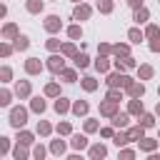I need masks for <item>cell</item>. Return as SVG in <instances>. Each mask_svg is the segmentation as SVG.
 <instances>
[{
  "label": "cell",
  "instance_id": "cell-44",
  "mask_svg": "<svg viewBox=\"0 0 160 160\" xmlns=\"http://www.w3.org/2000/svg\"><path fill=\"white\" fill-rule=\"evenodd\" d=\"M45 92H48V95H58V92H60V88H58L55 82H50V85L45 88Z\"/></svg>",
  "mask_w": 160,
  "mask_h": 160
},
{
  "label": "cell",
  "instance_id": "cell-48",
  "mask_svg": "<svg viewBox=\"0 0 160 160\" xmlns=\"http://www.w3.org/2000/svg\"><path fill=\"white\" fill-rule=\"evenodd\" d=\"M0 75H2V80H10V75H12V72H10V68H2V72H0Z\"/></svg>",
  "mask_w": 160,
  "mask_h": 160
},
{
  "label": "cell",
  "instance_id": "cell-25",
  "mask_svg": "<svg viewBox=\"0 0 160 160\" xmlns=\"http://www.w3.org/2000/svg\"><path fill=\"white\" fill-rule=\"evenodd\" d=\"M95 68H98L100 72H105V70L110 68V62H108V58H98V60H95Z\"/></svg>",
  "mask_w": 160,
  "mask_h": 160
},
{
  "label": "cell",
  "instance_id": "cell-18",
  "mask_svg": "<svg viewBox=\"0 0 160 160\" xmlns=\"http://www.w3.org/2000/svg\"><path fill=\"white\" fill-rule=\"evenodd\" d=\"M15 160H28V150H25V145L22 142H18V148H15Z\"/></svg>",
  "mask_w": 160,
  "mask_h": 160
},
{
  "label": "cell",
  "instance_id": "cell-24",
  "mask_svg": "<svg viewBox=\"0 0 160 160\" xmlns=\"http://www.w3.org/2000/svg\"><path fill=\"white\" fill-rule=\"evenodd\" d=\"M68 35H70L72 40H80V35H82V30H80V25H72V28H68Z\"/></svg>",
  "mask_w": 160,
  "mask_h": 160
},
{
  "label": "cell",
  "instance_id": "cell-34",
  "mask_svg": "<svg viewBox=\"0 0 160 160\" xmlns=\"http://www.w3.org/2000/svg\"><path fill=\"white\" fill-rule=\"evenodd\" d=\"M140 78H145V80L152 78V68H150V65H142V68H140Z\"/></svg>",
  "mask_w": 160,
  "mask_h": 160
},
{
  "label": "cell",
  "instance_id": "cell-30",
  "mask_svg": "<svg viewBox=\"0 0 160 160\" xmlns=\"http://www.w3.org/2000/svg\"><path fill=\"white\" fill-rule=\"evenodd\" d=\"M30 105H32V110H35V112H42V110H45V100H40V98H35Z\"/></svg>",
  "mask_w": 160,
  "mask_h": 160
},
{
  "label": "cell",
  "instance_id": "cell-20",
  "mask_svg": "<svg viewBox=\"0 0 160 160\" xmlns=\"http://www.w3.org/2000/svg\"><path fill=\"white\" fill-rule=\"evenodd\" d=\"M112 125H115V128H125V125H128V115H122V112H118V115L112 118Z\"/></svg>",
  "mask_w": 160,
  "mask_h": 160
},
{
  "label": "cell",
  "instance_id": "cell-56",
  "mask_svg": "<svg viewBox=\"0 0 160 160\" xmlns=\"http://www.w3.org/2000/svg\"><path fill=\"white\" fill-rule=\"evenodd\" d=\"M158 140H160V138H158Z\"/></svg>",
  "mask_w": 160,
  "mask_h": 160
},
{
  "label": "cell",
  "instance_id": "cell-54",
  "mask_svg": "<svg viewBox=\"0 0 160 160\" xmlns=\"http://www.w3.org/2000/svg\"><path fill=\"white\" fill-rule=\"evenodd\" d=\"M155 112H158V115H160V102H158V108H155Z\"/></svg>",
  "mask_w": 160,
  "mask_h": 160
},
{
  "label": "cell",
  "instance_id": "cell-1",
  "mask_svg": "<svg viewBox=\"0 0 160 160\" xmlns=\"http://www.w3.org/2000/svg\"><path fill=\"white\" fill-rule=\"evenodd\" d=\"M25 122H28V110H25V108H12V112H10V125L22 128Z\"/></svg>",
  "mask_w": 160,
  "mask_h": 160
},
{
  "label": "cell",
  "instance_id": "cell-39",
  "mask_svg": "<svg viewBox=\"0 0 160 160\" xmlns=\"http://www.w3.org/2000/svg\"><path fill=\"white\" fill-rule=\"evenodd\" d=\"M152 122H155V120H152V115H142V118H140V125H142V128H150Z\"/></svg>",
  "mask_w": 160,
  "mask_h": 160
},
{
  "label": "cell",
  "instance_id": "cell-12",
  "mask_svg": "<svg viewBox=\"0 0 160 160\" xmlns=\"http://www.w3.org/2000/svg\"><path fill=\"white\" fill-rule=\"evenodd\" d=\"M28 45H30V40H28L25 35H18V38H15V42H12V48H15V50H28Z\"/></svg>",
  "mask_w": 160,
  "mask_h": 160
},
{
  "label": "cell",
  "instance_id": "cell-37",
  "mask_svg": "<svg viewBox=\"0 0 160 160\" xmlns=\"http://www.w3.org/2000/svg\"><path fill=\"white\" fill-rule=\"evenodd\" d=\"M158 32H160V30H158V25H148V30H145V35H148V38H158Z\"/></svg>",
  "mask_w": 160,
  "mask_h": 160
},
{
  "label": "cell",
  "instance_id": "cell-38",
  "mask_svg": "<svg viewBox=\"0 0 160 160\" xmlns=\"http://www.w3.org/2000/svg\"><path fill=\"white\" fill-rule=\"evenodd\" d=\"M62 55H78V52H75V45H72V42L62 45Z\"/></svg>",
  "mask_w": 160,
  "mask_h": 160
},
{
  "label": "cell",
  "instance_id": "cell-5",
  "mask_svg": "<svg viewBox=\"0 0 160 160\" xmlns=\"http://www.w3.org/2000/svg\"><path fill=\"white\" fill-rule=\"evenodd\" d=\"M45 30L48 32H58L60 30V18L58 15H48L45 18Z\"/></svg>",
  "mask_w": 160,
  "mask_h": 160
},
{
  "label": "cell",
  "instance_id": "cell-53",
  "mask_svg": "<svg viewBox=\"0 0 160 160\" xmlns=\"http://www.w3.org/2000/svg\"><path fill=\"white\" fill-rule=\"evenodd\" d=\"M148 160H160V155H150V158H148Z\"/></svg>",
  "mask_w": 160,
  "mask_h": 160
},
{
  "label": "cell",
  "instance_id": "cell-14",
  "mask_svg": "<svg viewBox=\"0 0 160 160\" xmlns=\"http://www.w3.org/2000/svg\"><path fill=\"white\" fill-rule=\"evenodd\" d=\"M142 130H145L142 125H138V128H130V130H128V138H130V140H142Z\"/></svg>",
  "mask_w": 160,
  "mask_h": 160
},
{
  "label": "cell",
  "instance_id": "cell-3",
  "mask_svg": "<svg viewBox=\"0 0 160 160\" xmlns=\"http://www.w3.org/2000/svg\"><path fill=\"white\" fill-rule=\"evenodd\" d=\"M100 115H110V118H115V115H118V102H115V100H105V102L100 105Z\"/></svg>",
  "mask_w": 160,
  "mask_h": 160
},
{
  "label": "cell",
  "instance_id": "cell-29",
  "mask_svg": "<svg viewBox=\"0 0 160 160\" xmlns=\"http://www.w3.org/2000/svg\"><path fill=\"white\" fill-rule=\"evenodd\" d=\"M82 88H85V90H95V88H98L95 78H82Z\"/></svg>",
  "mask_w": 160,
  "mask_h": 160
},
{
  "label": "cell",
  "instance_id": "cell-6",
  "mask_svg": "<svg viewBox=\"0 0 160 160\" xmlns=\"http://www.w3.org/2000/svg\"><path fill=\"white\" fill-rule=\"evenodd\" d=\"M25 70H28L30 75H38V72L42 70V65H40V60H38V58H30V60L25 62Z\"/></svg>",
  "mask_w": 160,
  "mask_h": 160
},
{
  "label": "cell",
  "instance_id": "cell-45",
  "mask_svg": "<svg viewBox=\"0 0 160 160\" xmlns=\"http://www.w3.org/2000/svg\"><path fill=\"white\" fill-rule=\"evenodd\" d=\"M108 100H115V102H118V100H120V92H118L115 88H110V92H108Z\"/></svg>",
  "mask_w": 160,
  "mask_h": 160
},
{
  "label": "cell",
  "instance_id": "cell-31",
  "mask_svg": "<svg viewBox=\"0 0 160 160\" xmlns=\"http://www.w3.org/2000/svg\"><path fill=\"white\" fill-rule=\"evenodd\" d=\"M55 110H58V112H65V110H68V100H65V98H58V100H55Z\"/></svg>",
  "mask_w": 160,
  "mask_h": 160
},
{
  "label": "cell",
  "instance_id": "cell-9",
  "mask_svg": "<svg viewBox=\"0 0 160 160\" xmlns=\"http://www.w3.org/2000/svg\"><path fill=\"white\" fill-rule=\"evenodd\" d=\"M138 142H140V150H145V152H152L155 145H158V140H152V138H142V140H138Z\"/></svg>",
  "mask_w": 160,
  "mask_h": 160
},
{
  "label": "cell",
  "instance_id": "cell-21",
  "mask_svg": "<svg viewBox=\"0 0 160 160\" xmlns=\"http://www.w3.org/2000/svg\"><path fill=\"white\" fill-rule=\"evenodd\" d=\"M112 142L120 148V145H125V142H130V138H128V132H118V135H112Z\"/></svg>",
  "mask_w": 160,
  "mask_h": 160
},
{
  "label": "cell",
  "instance_id": "cell-35",
  "mask_svg": "<svg viewBox=\"0 0 160 160\" xmlns=\"http://www.w3.org/2000/svg\"><path fill=\"white\" fill-rule=\"evenodd\" d=\"M38 132H40V135H48V132H50V125H48L45 120H40V122H38Z\"/></svg>",
  "mask_w": 160,
  "mask_h": 160
},
{
  "label": "cell",
  "instance_id": "cell-47",
  "mask_svg": "<svg viewBox=\"0 0 160 160\" xmlns=\"http://www.w3.org/2000/svg\"><path fill=\"white\" fill-rule=\"evenodd\" d=\"M85 130H88V132L98 130V122H95V120H88V122H85Z\"/></svg>",
  "mask_w": 160,
  "mask_h": 160
},
{
  "label": "cell",
  "instance_id": "cell-28",
  "mask_svg": "<svg viewBox=\"0 0 160 160\" xmlns=\"http://www.w3.org/2000/svg\"><path fill=\"white\" fill-rule=\"evenodd\" d=\"M112 52H115L118 58H128V45H115Z\"/></svg>",
  "mask_w": 160,
  "mask_h": 160
},
{
  "label": "cell",
  "instance_id": "cell-11",
  "mask_svg": "<svg viewBox=\"0 0 160 160\" xmlns=\"http://www.w3.org/2000/svg\"><path fill=\"white\" fill-rule=\"evenodd\" d=\"M70 142H72V148H75V150L88 148V138H85V135H72V140H70Z\"/></svg>",
  "mask_w": 160,
  "mask_h": 160
},
{
  "label": "cell",
  "instance_id": "cell-52",
  "mask_svg": "<svg viewBox=\"0 0 160 160\" xmlns=\"http://www.w3.org/2000/svg\"><path fill=\"white\" fill-rule=\"evenodd\" d=\"M68 160H82V158H78V155H70V158H68Z\"/></svg>",
  "mask_w": 160,
  "mask_h": 160
},
{
  "label": "cell",
  "instance_id": "cell-42",
  "mask_svg": "<svg viewBox=\"0 0 160 160\" xmlns=\"http://www.w3.org/2000/svg\"><path fill=\"white\" fill-rule=\"evenodd\" d=\"M45 45H48V50H58V48H60V40H55V38H50V40H48Z\"/></svg>",
  "mask_w": 160,
  "mask_h": 160
},
{
  "label": "cell",
  "instance_id": "cell-16",
  "mask_svg": "<svg viewBox=\"0 0 160 160\" xmlns=\"http://www.w3.org/2000/svg\"><path fill=\"white\" fill-rule=\"evenodd\" d=\"M72 112H75V115H85V112H88V102H85V100H78V102L72 105Z\"/></svg>",
  "mask_w": 160,
  "mask_h": 160
},
{
  "label": "cell",
  "instance_id": "cell-15",
  "mask_svg": "<svg viewBox=\"0 0 160 160\" xmlns=\"http://www.w3.org/2000/svg\"><path fill=\"white\" fill-rule=\"evenodd\" d=\"M2 35H5V38H12V40H15V38H18V28H15L12 22H8V25L2 28Z\"/></svg>",
  "mask_w": 160,
  "mask_h": 160
},
{
  "label": "cell",
  "instance_id": "cell-13",
  "mask_svg": "<svg viewBox=\"0 0 160 160\" xmlns=\"http://www.w3.org/2000/svg\"><path fill=\"white\" fill-rule=\"evenodd\" d=\"M15 92H18L20 98H25V95H30V82H28V80H22V82H18V88H15Z\"/></svg>",
  "mask_w": 160,
  "mask_h": 160
},
{
  "label": "cell",
  "instance_id": "cell-27",
  "mask_svg": "<svg viewBox=\"0 0 160 160\" xmlns=\"http://www.w3.org/2000/svg\"><path fill=\"white\" fill-rule=\"evenodd\" d=\"M128 38H130V40H132V42H140V40H142V32H140V30H138V28H132V30H130V32H128Z\"/></svg>",
  "mask_w": 160,
  "mask_h": 160
},
{
  "label": "cell",
  "instance_id": "cell-7",
  "mask_svg": "<svg viewBox=\"0 0 160 160\" xmlns=\"http://www.w3.org/2000/svg\"><path fill=\"white\" fill-rule=\"evenodd\" d=\"M72 18H75V20H88V18H90V8H88V5H78L75 12H72Z\"/></svg>",
  "mask_w": 160,
  "mask_h": 160
},
{
  "label": "cell",
  "instance_id": "cell-43",
  "mask_svg": "<svg viewBox=\"0 0 160 160\" xmlns=\"http://www.w3.org/2000/svg\"><path fill=\"white\" fill-rule=\"evenodd\" d=\"M62 78L68 82H75V70H62Z\"/></svg>",
  "mask_w": 160,
  "mask_h": 160
},
{
  "label": "cell",
  "instance_id": "cell-23",
  "mask_svg": "<svg viewBox=\"0 0 160 160\" xmlns=\"http://www.w3.org/2000/svg\"><path fill=\"white\" fill-rule=\"evenodd\" d=\"M28 10L30 12H40L42 10V0H28Z\"/></svg>",
  "mask_w": 160,
  "mask_h": 160
},
{
  "label": "cell",
  "instance_id": "cell-17",
  "mask_svg": "<svg viewBox=\"0 0 160 160\" xmlns=\"http://www.w3.org/2000/svg\"><path fill=\"white\" fill-rule=\"evenodd\" d=\"M50 150H52L55 155H62V152H65V142H62V140H52V142H50Z\"/></svg>",
  "mask_w": 160,
  "mask_h": 160
},
{
  "label": "cell",
  "instance_id": "cell-8",
  "mask_svg": "<svg viewBox=\"0 0 160 160\" xmlns=\"http://www.w3.org/2000/svg\"><path fill=\"white\" fill-rule=\"evenodd\" d=\"M105 155H108L105 145H92V148H90V158H92V160H102Z\"/></svg>",
  "mask_w": 160,
  "mask_h": 160
},
{
  "label": "cell",
  "instance_id": "cell-2",
  "mask_svg": "<svg viewBox=\"0 0 160 160\" xmlns=\"http://www.w3.org/2000/svg\"><path fill=\"white\" fill-rule=\"evenodd\" d=\"M108 85H110V88H130L132 82H130V78H125L122 72H115V75L108 78Z\"/></svg>",
  "mask_w": 160,
  "mask_h": 160
},
{
  "label": "cell",
  "instance_id": "cell-4",
  "mask_svg": "<svg viewBox=\"0 0 160 160\" xmlns=\"http://www.w3.org/2000/svg\"><path fill=\"white\" fill-rule=\"evenodd\" d=\"M48 68H50L52 72H62V70H65V62H62L60 55H52V58H48Z\"/></svg>",
  "mask_w": 160,
  "mask_h": 160
},
{
  "label": "cell",
  "instance_id": "cell-41",
  "mask_svg": "<svg viewBox=\"0 0 160 160\" xmlns=\"http://www.w3.org/2000/svg\"><path fill=\"white\" fill-rule=\"evenodd\" d=\"M118 160H135V152H132V150H122Z\"/></svg>",
  "mask_w": 160,
  "mask_h": 160
},
{
  "label": "cell",
  "instance_id": "cell-55",
  "mask_svg": "<svg viewBox=\"0 0 160 160\" xmlns=\"http://www.w3.org/2000/svg\"><path fill=\"white\" fill-rule=\"evenodd\" d=\"M75 2H80V0H75Z\"/></svg>",
  "mask_w": 160,
  "mask_h": 160
},
{
  "label": "cell",
  "instance_id": "cell-46",
  "mask_svg": "<svg viewBox=\"0 0 160 160\" xmlns=\"http://www.w3.org/2000/svg\"><path fill=\"white\" fill-rule=\"evenodd\" d=\"M0 102H2V105H8V102H10V92H8V90H2V92H0Z\"/></svg>",
  "mask_w": 160,
  "mask_h": 160
},
{
  "label": "cell",
  "instance_id": "cell-36",
  "mask_svg": "<svg viewBox=\"0 0 160 160\" xmlns=\"http://www.w3.org/2000/svg\"><path fill=\"white\" fill-rule=\"evenodd\" d=\"M32 155H35V160H45V148H42V145H38V148L32 150Z\"/></svg>",
  "mask_w": 160,
  "mask_h": 160
},
{
  "label": "cell",
  "instance_id": "cell-40",
  "mask_svg": "<svg viewBox=\"0 0 160 160\" xmlns=\"http://www.w3.org/2000/svg\"><path fill=\"white\" fill-rule=\"evenodd\" d=\"M58 132L60 135H70V122H60L58 125Z\"/></svg>",
  "mask_w": 160,
  "mask_h": 160
},
{
  "label": "cell",
  "instance_id": "cell-33",
  "mask_svg": "<svg viewBox=\"0 0 160 160\" xmlns=\"http://www.w3.org/2000/svg\"><path fill=\"white\" fill-rule=\"evenodd\" d=\"M98 8H100V12H110V10H112V2H110V0H100Z\"/></svg>",
  "mask_w": 160,
  "mask_h": 160
},
{
  "label": "cell",
  "instance_id": "cell-32",
  "mask_svg": "<svg viewBox=\"0 0 160 160\" xmlns=\"http://www.w3.org/2000/svg\"><path fill=\"white\" fill-rule=\"evenodd\" d=\"M18 142H22V145H32V135H30V132H20V135H18Z\"/></svg>",
  "mask_w": 160,
  "mask_h": 160
},
{
  "label": "cell",
  "instance_id": "cell-19",
  "mask_svg": "<svg viewBox=\"0 0 160 160\" xmlns=\"http://www.w3.org/2000/svg\"><path fill=\"white\" fill-rule=\"evenodd\" d=\"M88 62H90V58H88L85 52H78V55H75V65H78V68H88Z\"/></svg>",
  "mask_w": 160,
  "mask_h": 160
},
{
  "label": "cell",
  "instance_id": "cell-26",
  "mask_svg": "<svg viewBox=\"0 0 160 160\" xmlns=\"http://www.w3.org/2000/svg\"><path fill=\"white\" fill-rule=\"evenodd\" d=\"M135 20H138V22H145V20H148V10H145V8H138V10H135Z\"/></svg>",
  "mask_w": 160,
  "mask_h": 160
},
{
  "label": "cell",
  "instance_id": "cell-51",
  "mask_svg": "<svg viewBox=\"0 0 160 160\" xmlns=\"http://www.w3.org/2000/svg\"><path fill=\"white\" fill-rule=\"evenodd\" d=\"M128 2H130V8H135V10H138V8H140V2H142V0H128Z\"/></svg>",
  "mask_w": 160,
  "mask_h": 160
},
{
  "label": "cell",
  "instance_id": "cell-50",
  "mask_svg": "<svg viewBox=\"0 0 160 160\" xmlns=\"http://www.w3.org/2000/svg\"><path fill=\"white\" fill-rule=\"evenodd\" d=\"M0 145H2V152H8V148H10V142H8V138H2V142H0Z\"/></svg>",
  "mask_w": 160,
  "mask_h": 160
},
{
  "label": "cell",
  "instance_id": "cell-10",
  "mask_svg": "<svg viewBox=\"0 0 160 160\" xmlns=\"http://www.w3.org/2000/svg\"><path fill=\"white\" fill-rule=\"evenodd\" d=\"M128 92H130L132 98H142V92H145V85H142V82H132V85L128 88Z\"/></svg>",
  "mask_w": 160,
  "mask_h": 160
},
{
  "label": "cell",
  "instance_id": "cell-49",
  "mask_svg": "<svg viewBox=\"0 0 160 160\" xmlns=\"http://www.w3.org/2000/svg\"><path fill=\"white\" fill-rule=\"evenodd\" d=\"M150 50L158 52V50H160V40H152V42H150Z\"/></svg>",
  "mask_w": 160,
  "mask_h": 160
},
{
  "label": "cell",
  "instance_id": "cell-22",
  "mask_svg": "<svg viewBox=\"0 0 160 160\" xmlns=\"http://www.w3.org/2000/svg\"><path fill=\"white\" fill-rule=\"evenodd\" d=\"M130 112H132V115H140V112H142V102H140L138 98L130 100Z\"/></svg>",
  "mask_w": 160,
  "mask_h": 160
}]
</instances>
